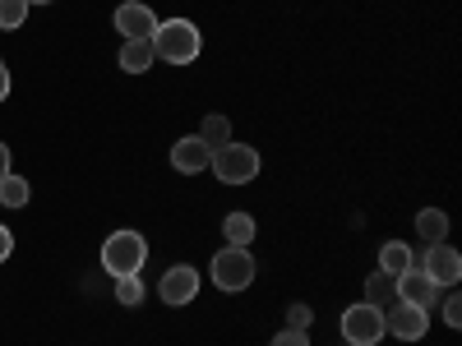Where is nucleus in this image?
<instances>
[{
    "mask_svg": "<svg viewBox=\"0 0 462 346\" xmlns=\"http://www.w3.org/2000/svg\"><path fill=\"white\" fill-rule=\"evenodd\" d=\"M199 47H204V37L189 19H167L152 32V56H162L167 65H189L199 56Z\"/></svg>",
    "mask_w": 462,
    "mask_h": 346,
    "instance_id": "obj_1",
    "label": "nucleus"
},
{
    "mask_svg": "<svg viewBox=\"0 0 462 346\" xmlns=\"http://www.w3.org/2000/svg\"><path fill=\"white\" fill-rule=\"evenodd\" d=\"M148 259V241L139 236V231H116V236H106L102 245V268L111 278H134L139 268Z\"/></svg>",
    "mask_w": 462,
    "mask_h": 346,
    "instance_id": "obj_2",
    "label": "nucleus"
},
{
    "mask_svg": "<svg viewBox=\"0 0 462 346\" xmlns=\"http://www.w3.org/2000/svg\"><path fill=\"white\" fill-rule=\"evenodd\" d=\"M208 167L222 185H250L259 176V152L250 143H222V148H213Z\"/></svg>",
    "mask_w": 462,
    "mask_h": 346,
    "instance_id": "obj_3",
    "label": "nucleus"
},
{
    "mask_svg": "<svg viewBox=\"0 0 462 346\" xmlns=\"http://www.w3.org/2000/svg\"><path fill=\"white\" fill-rule=\"evenodd\" d=\"M254 273H259L254 254L241 250V245H226V250L213 254V287H222V291H245L254 282Z\"/></svg>",
    "mask_w": 462,
    "mask_h": 346,
    "instance_id": "obj_4",
    "label": "nucleus"
},
{
    "mask_svg": "<svg viewBox=\"0 0 462 346\" xmlns=\"http://www.w3.org/2000/svg\"><path fill=\"white\" fill-rule=\"evenodd\" d=\"M342 337L352 346H379L383 337H389V328H383V310H374V305H352V310L342 314Z\"/></svg>",
    "mask_w": 462,
    "mask_h": 346,
    "instance_id": "obj_5",
    "label": "nucleus"
},
{
    "mask_svg": "<svg viewBox=\"0 0 462 346\" xmlns=\"http://www.w3.org/2000/svg\"><path fill=\"white\" fill-rule=\"evenodd\" d=\"M383 328H389L398 341H420L430 328V310H420V305H407V300H393L389 310H383Z\"/></svg>",
    "mask_w": 462,
    "mask_h": 346,
    "instance_id": "obj_6",
    "label": "nucleus"
},
{
    "mask_svg": "<svg viewBox=\"0 0 462 346\" xmlns=\"http://www.w3.org/2000/svg\"><path fill=\"white\" fill-rule=\"evenodd\" d=\"M420 273H426L435 287H457V278H462V259H457V250H448V245H426V259L416 263Z\"/></svg>",
    "mask_w": 462,
    "mask_h": 346,
    "instance_id": "obj_7",
    "label": "nucleus"
},
{
    "mask_svg": "<svg viewBox=\"0 0 462 346\" xmlns=\"http://www.w3.org/2000/svg\"><path fill=\"white\" fill-rule=\"evenodd\" d=\"M158 291H162L167 305H189V300L199 296V273L189 263H176V268H167V273H162Z\"/></svg>",
    "mask_w": 462,
    "mask_h": 346,
    "instance_id": "obj_8",
    "label": "nucleus"
},
{
    "mask_svg": "<svg viewBox=\"0 0 462 346\" xmlns=\"http://www.w3.org/2000/svg\"><path fill=\"white\" fill-rule=\"evenodd\" d=\"M208 162H213V148H208L199 134L176 139V148H171V167H176L180 176H199V171H208Z\"/></svg>",
    "mask_w": 462,
    "mask_h": 346,
    "instance_id": "obj_9",
    "label": "nucleus"
},
{
    "mask_svg": "<svg viewBox=\"0 0 462 346\" xmlns=\"http://www.w3.org/2000/svg\"><path fill=\"white\" fill-rule=\"evenodd\" d=\"M116 28L125 32V42L130 37H152L158 32V14H152L148 5H139V0H125V5L116 10Z\"/></svg>",
    "mask_w": 462,
    "mask_h": 346,
    "instance_id": "obj_10",
    "label": "nucleus"
},
{
    "mask_svg": "<svg viewBox=\"0 0 462 346\" xmlns=\"http://www.w3.org/2000/svg\"><path fill=\"white\" fill-rule=\"evenodd\" d=\"M435 291H439V287H435L426 273H420V268H411V273L398 278V300L420 305V310H430V305H435Z\"/></svg>",
    "mask_w": 462,
    "mask_h": 346,
    "instance_id": "obj_11",
    "label": "nucleus"
},
{
    "mask_svg": "<svg viewBox=\"0 0 462 346\" xmlns=\"http://www.w3.org/2000/svg\"><path fill=\"white\" fill-rule=\"evenodd\" d=\"M411 268H416V254H411L402 241H389V245L379 250V273H383V278L398 282L402 273H411Z\"/></svg>",
    "mask_w": 462,
    "mask_h": 346,
    "instance_id": "obj_12",
    "label": "nucleus"
},
{
    "mask_svg": "<svg viewBox=\"0 0 462 346\" xmlns=\"http://www.w3.org/2000/svg\"><path fill=\"white\" fill-rule=\"evenodd\" d=\"M416 236L426 241V245H444V241H448V213L420 208V213H416Z\"/></svg>",
    "mask_w": 462,
    "mask_h": 346,
    "instance_id": "obj_13",
    "label": "nucleus"
},
{
    "mask_svg": "<svg viewBox=\"0 0 462 346\" xmlns=\"http://www.w3.org/2000/svg\"><path fill=\"white\" fill-rule=\"evenodd\" d=\"M152 60H158L152 56V37H130V42L121 47V69L125 74H143Z\"/></svg>",
    "mask_w": 462,
    "mask_h": 346,
    "instance_id": "obj_14",
    "label": "nucleus"
},
{
    "mask_svg": "<svg viewBox=\"0 0 462 346\" xmlns=\"http://www.w3.org/2000/svg\"><path fill=\"white\" fill-rule=\"evenodd\" d=\"M254 231H259V226H254V217H250V213H241V208L222 217V236H226V245H241V250H250Z\"/></svg>",
    "mask_w": 462,
    "mask_h": 346,
    "instance_id": "obj_15",
    "label": "nucleus"
},
{
    "mask_svg": "<svg viewBox=\"0 0 462 346\" xmlns=\"http://www.w3.org/2000/svg\"><path fill=\"white\" fill-rule=\"evenodd\" d=\"M393 300H398V282H393V278L374 273V278L365 282V305H374V310H389Z\"/></svg>",
    "mask_w": 462,
    "mask_h": 346,
    "instance_id": "obj_16",
    "label": "nucleus"
},
{
    "mask_svg": "<svg viewBox=\"0 0 462 346\" xmlns=\"http://www.w3.org/2000/svg\"><path fill=\"white\" fill-rule=\"evenodd\" d=\"M28 180L23 176H5L0 180V208H28Z\"/></svg>",
    "mask_w": 462,
    "mask_h": 346,
    "instance_id": "obj_17",
    "label": "nucleus"
},
{
    "mask_svg": "<svg viewBox=\"0 0 462 346\" xmlns=\"http://www.w3.org/2000/svg\"><path fill=\"white\" fill-rule=\"evenodd\" d=\"M199 139H204L208 148H222V143H231V121H226V115H208V121L199 125Z\"/></svg>",
    "mask_w": 462,
    "mask_h": 346,
    "instance_id": "obj_18",
    "label": "nucleus"
},
{
    "mask_svg": "<svg viewBox=\"0 0 462 346\" xmlns=\"http://www.w3.org/2000/svg\"><path fill=\"white\" fill-rule=\"evenodd\" d=\"M28 0H0V28H23Z\"/></svg>",
    "mask_w": 462,
    "mask_h": 346,
    "instance_id": "obj_19",
    "label": "nucleus"
},
{
    "mask_svg": "<svg viewBox=\"0 0 462 346\" xmlns=\"http://www.w3.org/2000/svg\"><path fill=\"white\" fill-rule=\"evenodd\" d=\"M116 300H121V305H139V300H143L139 273H134V278H116Z\"/></svg>",
    "mask_w": 462,
    "mask_h": 346,
    "instance_id": "obj_20",
    "label": "nucleus"
},
{
    "mask_svg": "<svg viewBox=\"0 0 462 346\" xmlns=\"http://www.w3.org/2000/svg\"><path fill=\"white\" fill-rule=\"evenodd\" d=\"M310 323H315V314H310V305H300V300H296L291 310H287V328H300V332H305V328H310Z\"/></svg>",
    "mask_w": 462,
    "mask_h": 346,
    "instance_id": "obj_21",
    "label": "nucleus"
},
{
    "mask_svg": "<svg viewBox=\"0 0 462 346\" xmlns=\"http://www.w3.org/2000/svg\"><path fill=\"white\" fill-rule=\"evenodd\" d=\"M273 346H310V337H305L300 328H282V332L273 337Z\"/></svg>",
    "mask_w": 462,
    "mask_h": 346,
    "instance_id": "obj_22",
    "label": "nucleus"
},
{
    "mask_svg": "<svg viewBox=\"0 0 462 346\" xmlns=\"http://www.w3.org/2000/svg\"><path fill=\"white\" fill-rule=\"evenodd\" d=\"M444 323H448V328H462V300H457V296L444 300Z\"/></svg>",
    "mask_w": 462,
    "mask_h": 346,
    "instance_id": "obj_23",
    "label": "nucleus"
},
{
    "mask_svg": "<svg viewBox=\"0 0 462 346\" xmlns=\"http://www.w3.org/2000/svg\"><path fill=\"white\" fill-rule=\"evenodd\" d=\"M14 254V236H10V226H0V263H5Z\"/></svg>",
    "mask_w": 462,
    "mask_h": 346,
    "instance_id": "obj_24",
    "label": "nucleus"
},
{
    "mask_svg": "<svg viewBox=\"0 0 462 346\" xmlns=\"http://www.w3.org/2000/svg\"><path fill=\"white\" fill-rule=\"evenodd\" d=\"M10 97V69H5V60H0V102Z\"/></svg>",
    "mask_w": 462,
    "mask_h": 346,
    "instance_id": "obj_25",
    "label": "nucleus"
},
{
    "mask_svg": "<svg viewBox=\"0 0 462 346\" xmlns=\"http://www.w3.org/2000/svg\"><path fill=\"white\" fill-rule=\"evenodd\" d=\"M5 176H10V148L0 143V180H5Z\"/></svg>",
    "mask_w": 462,
    "mask_h": 346,
    "instance_id": "obj_26",
    "label": "nucleus"
},
{
    "mask_svg": "<svg viewBox=\"0 0 462 346\" xmlns=\"http://www.w3.org/2000/svg\"><path fill=\"white\" fill-rule=\"evenodd\" d=\"M28 5H47V0H28Z\"/></svg>",
    "mask_w": 462,
    "mask_h": 346,
    "instance_id": "obj_27",
    "label": "nucleus"
},
{
    "mask_svg": "<svg viewBox=\"0 0 462 346\" xmlns=\"http://www.w3.org/2000/svg\"><path fill=\"white\" fill-rule=\"evenodd\" d=\"M346 346H352V341H346Z\"/></svg>",
    "mask_w": 462,
    "mask_h": 346,
    "instance_id": "obj_28",
    "label": "nucleus"
}]
</instances>
